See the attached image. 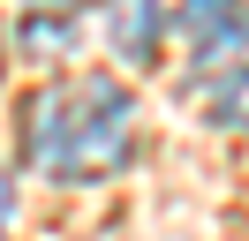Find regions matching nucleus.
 <instances>
[{
	"label": "nucleus",
	"mask_w": 249,
	"mask_h": 241,
	"mask_svg": "<svg viewBox=\"0 0 249 241\" xmlns=\"http://www.w3.org/2000/svg\"><path fill=\"white\" fill-rule=\"evenodd\" d=\"M212 128L249 136V68H242V75H227V83H212Z\"/></svg>",
	"instance_id": "6"
},
{
	"label": "nucleus",
	"mask_w": 249,
	"mask_h": 241,
	"mask_svg": "<svg viewBox=\"0 0 249 241\" xmlns=\"http://www.w3.org/2000/svg\"><path fill=\"white\" fill-rule=\"evenodd\" d=\"M106 38L128 68H151L166 45V0H106Z\"/></svg>",
	"instance_id": "2"
},
{
	"label": "nucleus",
	"mask_w": 249,
	"mask_h": 241,
	"mask_svg": "<svg viewBox=\"0 0 249 241\" xmlns=\"http://www.w3.org/2000/svg\"><path fill=\"white\" fill-rule=\"evenodd\" d=\"M38 8H61V15H76V8H91V0H38Z\"/></svg>",
	"instance_id": "8"
},
{
	"label": "nucleus",
	"mask_w": 249,
	"mask_h": 241,
	"mask_svg": "<svg viewBox=\"0 0 249 241\" xmlns=\"http://www.w3.org/2000/svg\"><path fill=\"white\" fill-rule=\"evenodd\" d=\"M242 8H249V0H166V23L181 30V38H189V53H196V45L212 38V30H227Z\"/></svg>",
	"instance_id": "5"
},
{
	"label": "nucleus",
	"mask_w": 249,
	"mask_h": 241,
	"mask_svg": "<svg viewBox=\"0 0 249 241\" xmlns=\"http://www.w3.org/2000/svg\"><path fill=\"white\" fill-rule=\"evenodd\" d=\"M0 60H8V30H0Z\"/></svg>",
	"instance_id": "9"
},
{
	"label": "nucleus",
	"mask_w": 249,
	"mask_h": 241,
	"mask_svg": "<svg viewBox=\"0 0 249 241\" xmlns=\"http://www.w3.org/2000/svg\"><path fill=\"white\" fill-rule=\"evenodd\" d=\"M249 68V8L234 15L227 30H212V38L196 45V60H189V75H212V83H227V75Z\"/></svg>",
	"instance_id": "4"
},
{
	"label": "nucleus",
	"mask_w": 249,
	"mask_h": 241,
	"mask_svg": "<svg viewBox=\"0 0 249 241\" xmlns=\"http://www.w3.org/2000/svg\"><path fill=\"white\" fill-rule=\"evenodd\" d=\"M0 226H8V158H0Z\"/></svg>",
	"instance_id": "7"
},
{
	"label": "nucleus",
	"mask_w": 249,
	"mask_h": 241,
	"mask_svg": "<svg viewBox=\"0 0 249 241\" xmlns=\"http://www.w3.org/2000/svg\"><path fill=\"white\" fill-rule=\"evenodd\" d=\"M136 98L113 75H68V83H38L23 98V166L61 189H91L113 181L136 158Z\"/></svg>",
	"instance_id": "1"
},
{
	"label": "nucleus",
	"mask_w": 249,
	"mask_h": 241,
	"mask_svg": "<svg viewBox=\"0 0 249 241\" xmlns=\"http://www.w3.org/2000/svg\"><path fill=\"white\" fill-rule=\"evenodd\" d=\"M16 45H23V60H38V68H61V60H76V15L31 8L16 23Z\"/></svg>",
	"instance_id": "3"
}]
</instances>
